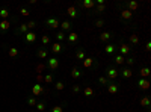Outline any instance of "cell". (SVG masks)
Instances as JSON below:
<instances>
[{
	"mask_svg": "<svg viewBox=\"0 0 151 112\" xmlns=\"http://www.w3.org/2000/svg\"><path fill=\"white\" fill-rule=\"evenodd\" d=\"M70 76L73 77V79H80L82 76H83V73H82V70L79 68V67H73V70H71V73H70Z\"/></svg>",
	"mask_w": 151,
	"mask_h": 112,
	"instance_id": "4fadbf2b",
	"label": "cell"
},
{
	"mask_svg": "<svg viewBox=\"0 0 151 112\" xmlns=\"http://www.w3.org/2000/svg\"><path fill=\"white\" fill-rule=\"evenodd\" d=\"M60 29H62V32H71L73 30V24L68 21V20H65V21H62L60 23V26H59Z\"/></svg>",
	"mask_w": 151,
	"mask_h": 112,
	"instance_id": "ac0fdd59",
	"label": "cell"
},
{
	"mask_svg": "<svg viewBox=\"0 0 151 112\" xmlns=\"http://www.w3.org/2000/svg\"><path fill=\"white\" fill-rule=\"evenodd\" d=\"M136 85H137V88H139V90L147 91V90L150 88V80H148V79H141V77H139V80L136 82Z\"/></svg>",
	"mask_w": 151,
	"mask_h": 112,
	"instance_id": "ba28073f",
	"label": "cell"
},
{
	"mask_svg": "<svg viewBox=\"0 0 151 112\" xmlns=\"http://www.w3.org/2000/svg\"><path fill=\"white\" fill-rule=\"evenodd\" d=\"M8 55H9V58H17L20 55V50L17 47H9L8 48Z\"/></svg>",
	"mask_w": 151,
	"mask_h": 112,
	"instance_id": "83f0119b",
	"label": "cell"
},
{
	"mask_svg": "<svg viewBox=\"0 0 151 112\" xmlns=\"http://www.w3.org/2000/svg\"><path fill=\"white\" fill-rule=\"evenodd\" d=\"M20 14H21L23 17H27L30 12H29V9H26V8H20Z\"/></svg>",
	"mask_w": 151,
	"mask_h": 112,
	"instance_id": "f6af8a7d",
	"label": "cell"
},
{
	"mask_svg": "<svg viewBox=\"0 0 151 112\" xmlns=\"http://www.w3.org/2000/svg\"><path fill=\"white\" fill-rule=\"evenodd\" d=\"M45 26H47L48 29H55V30H58V27L60 26V21H59L56 17H48V18L45 20Z\"/></svg>",
	"mask_w": 151,
	"mask_h": 112,
	"instance_id": "7a4b0ae2",
	"label": "cell"
},
{
	"mask_svg": "<svg viewBox=\"0 0 151 112\" xmlns=\"http://www.w3.org/2000/svg\"><path fill=\"white\" fill-rule=\"evenodd\" d=\"M137 8H139V3H137V2H134V0H130V2H125V9H127V11H130V12L136 11Z\"/></svg>",
	"mask_w": 151,
	"mask_h": 112,
	"instance_id": "2e32d148",
	"label": "cell"
},
{
	"mask_svg": "<svg viewBox=\"0 0 151 112\" xmlns=\"http://www.w3.org/2000/svg\"><path fill=\"white\" fill-rule=\"evenodd\" d=\"M41 43H42V46L50 44V36H48V35H42V36H41Z\"/></svg>",
	"mask_w": 151,
	"mask_h": 112,
	"instance_id": "7bdbcfd3",
	"label": "cell"
},
{
	"mask_svg": "<svg viewBox=\"0 0 151 112\" xmlns=\"http://www.w3.org/2000/svg\"><path fill=\"white\" fill-rule=\"evenodd\" d=\"M113 62H115L116 65H122L124 62H125V58H124L122 55H116L115 58H113Z\"/></svg>",
	"mask_w": 151,
	"mask_h": 112,
	"instance_id": "1f68e13d",
	"label": "cell"
},
{
	"mask_svg": "<svg viewBox=\"0 0 151 112\" xmlns=\"http://www.w3.org/2000/svg\"><path fill=\"white\" fill-rule=\"evenodd\" d=\"M67 38V35H65V32H62V30H58V33H56V40H58V43H62Z\"/></svg>",
	"mask_w": 151,
	"mask_h": 112,
	"instance_id": "836d02e7",
	"label": "cell"
},
{
	"mask_svg": "<svg viewBox=\"0 0 151 112\" xmlns=\"http://www.w3.org/2000/svg\"><path fill=\"white\" fill-rule=\"evenodd\" d=\"M67 14L70 15L71 20H76V18H77V8H76V6H68Z\"/></svg>",
	"mask_w": 151,
	"mask_h": 112,
	"instance_id": "7402d4cb",
	"label": "cell"
},
{
	"mask_svg": "<svg viewBox=\"0 0 151 112\" xmlns=\"http://www.w3.org/2000/svg\"><path fill=\"white\" fill-rule=\"evenodd\" d=\"M44 67H45L44 64H40V65H38V67H36V71H38V73H40V74H41V71L44 70Z\"/></svg>",
	"mask_w": 151,
	"mask_h": 112,
	"instance_id": "bcb514c9",
	"label": "cell"
},
{
	"mask_svg": "<svg viewBox=\"0 0 151 112\" xmlns=\"http://www.w3.org/2000/svg\"><path fill=\"white\" fill-rule=\"evenodd\" d=\"M130 44L132 46H137V44H139V36H137L136 33H132L130 35Z\"/></svg>",
	"mask_w": 151,
	"mask_h": 112,
	"instance_id": "d6a6232c",
	"label": "cell"
},
{
	"mask_svg": "<svg viewBox=\"0 0 151 112\" xmlns=\"http://www.w3.org/2000/svg\"><path fill=\"white\" fill-rule=\"evenodd\" d=\"M118 91H119V83L110 82V83L107 85V92H109L110 95H115V94H118Z\"/></svg>",
	"mask_w": 151,
	"mask_h": 112,
	"instance_id": "52a82bcc",
	"label": "cell"
},
{
	"mask_svg": "<svg viewBox=\"0 0 151 112\" xmlns=\"http://www.w3.org/2000/svg\"><path fill=\"white\" fill-rule=\"evenodd\" d=\"M79 6H83L85 9H92V8H95V2L94 0H83V2L79 3Z\"/></svg>",
	"mask_w": 151,
	"mask_h": 112,
	"instance_id": "ffe728a7",
	"label": "cell"
},
{
	"mask_svg": "<svg viewBox=\"0 0 151 112\" xmlns=\"http://www.w3.org/2000/svg\"><path fill=\"white\" fill-rule=\"evenodd\" d=\"M24 41H26V44H32L36 41V33L33 30H29L26 35H24Z\"/></svg>",
	"mask_w": 151,
	"mask_h": 112,
	"instance_id": "9c48e42d",
	"label": "cell"
},
{
	"mask_svg": "<svg viewBox=\"0 0 151 112\" xmlns=\"http://www.w3.org/2000/svg\"><path fill=\"white\" fill-rule=\"evenodd\" d=\"M9 14H11V12H9L8 8H2V9H0V18H2V20H9Z\"/></svg>",
	"mask_w": 151,
	"mask_h": 112,
	"instance_id": "f1b7e54d",
	"label": "cell"
},
{
	"mask_svg": "<svg viewBox=\"0 0 151 112\" xmlns=\"http://www.w3.org/2000/svg\"><path fill=\"white\" fill-rule=\"evenodd\" d=\"M121 18L125 20V21H130V20L133 18V12H130V11H127V9H122V11H121Z\"/></svg>",
	"mask_w": 151,
	"mask_h": 112,
	"instance_id": "d4e9b609",
	"label": "cell"
},
{
	"mask_svg": "<svg viewBox=\"0 0 151 112\" xmlns=\"http://www.w3.org/2000/svg\"><path fill=\"white\" fill-rule=\"evenodd\" d=\"M74 58L77 59V61H80V62H82V61H83V59L86 58V52L83 50L82 47H79L77 50H76V53H74Z\"/></svg>",
	"mask_w": 151,
	"mask_h": 112,
	"instance_id": "e0dca14e",
	"label": "cell"
},
{
	"mask_svg": "<svg viewBox=\"0 0 151 112\" xmlns=\"http://www.w3.org/2000/svg\"><path fill=\"white\" fill-rule=\"evenodd\" d=\"M44 83H53L55 82V77H53V73H48V74H44V79H42Z\"/></svg>",
	"mask_w": 151,
	"mask_h": 112,
	"instance_id": "4dcf8cb0",
	"label": "cell"
},
{
	"mask_svg": "<svg viewBox=\"0 0 151 112\" xmlns=\"http://www.w3.org/2000/svg\"><path fill=\"white\" fill-rule=\"evenodd\" d=\"M35 109H36L38 112H44V111L47 109V103H45L44 100H41V102H38V103H36V106H35Z\"/></svg>",
	"mask_w": 151,
	"mask_h": 112,
	"instance_id": "f546056e",
	"label": "cell"
},
{
	"mask_svg": "<svg viewBox=\"0 0 151 112\" xmlns=\"http://www.w3.org/2000/svg\"><path fill=\"white\" fill-rule=\"evenodd\" d=\"M119 76H122L124 79H132V76H133V71H132V68H129V67L121 68V70H119Z\"/></svg>",
	"mask_w": 151,
	"mask_h": 112,
	"instance_id": "8fae6325",
	"label": "cell"
},
{
	"mask_svg": "<svg viewBox=\"0 0 151 112\" xmlns=\"http://www.w3.org/2000/svg\"><path fill=\"white\" fill-rule=\"evenodd\" d=\"M150 74H151V71H150L148 67H141V70H139V76H141V79H147Z\"/></svg>",
	"mask_w": 151,
	"mask_h": 112,
	"instance_id": "484cf974",
	"label": "cell"
},
{
	"mask_svg": "<svg viewBox=\"0 0 151 112\" xmlns=\"http://www.w3.org/2000/svg\"><path fill=\"white\" fill-rule=\"evenodd\" d=\"M71 91H73V94H80V92H82V85H79V83L73 85Z\"/></svg>",
	"mask_w": 151,
	"mask_h": 112,
	"instance_id": "8d00e7d4",
	"label": "cell"
},
{
	"mask_svg": "<svg viewBox=\"0 0 151 112\" xmlns=\"http://www.w3.org/2000/svg\"><path fill=\"white\" fill-rule=\"evenodd\" d=\"M95 27H103L104 24H106V20L104 18H98V20H95Z\"/></svg>",
	"mask_w": 151,
	"mask_h": 112,
	"instance_id": "60d3db41",
	"label": "cell"
},
{
	"mask_svg": "<svg viewBox=\"0 0 151 112\" xmlns=\"http://www.w3.org/2000/svg\"><path fill=\"white\" fill-rule=\"evenodd\" d=\"M106 77H107L110 82L116 80V79L119 77V70L115 68V67H107V68H106Z\"/></svg>",
	"mask_w": 151,
	"mask_h": 112,
	"instance_id": "6da1fadb",
	"label": "cell"
},
{
	"mask_svg": "<svg viewBox=\"0 0 151 112\" xmlns=\"http://www.w3.org/2000/svg\"><path fill=\"white\" fill-rule=\"evenodd\" d=\"M36 58L38 59H48V50L44 48V47L38 48V50H36Z\"/></svg>",
	"mask_w": 151,
	"mask_h": 112,
	"instance_id": "5bb4252c",
	"label": "cell"
},
{
	"mask_svg": "<svg viewBox=\"0 0 151 112\" xmlns=\"http://www.w3.org/2000/svg\"><path fill=\"white\" fill-rule=\"evenodd\" d=\"M50 112H64V106H62V105H59V106H55V108H52V109H50Z\"/></svg>",
	"mask_w": 151,
	"mask_h": 112,
	"instance_id": "ee69618b",
	"label": "cell"
},
{
	"mask_svg": "<svg viewBox=\"0 0 151 112\" xmlns=\"http://www.w3.org/2000/svg\"><path fill=\"white\" fill-rule=\"evenodd\" d=\"M36 103H38V98H36V97H33V95H32V97H27V105H29V106L35 108Z\"/></svg>",
	"mask_w": 151,
	"mask_h": 112,
	"instance_id": "d590c367",
	"label": "cell"
},
{
	"mask_svg": "<svg viewBox=\"0 0 151 112\" xmlns=\"http://www.w3.org/2000/svg\"><path fill=\"white\" fill-rule=\"evenodd\" d=\"M116 48H118V44L116 43H107L106 44V48H104V53L106 55H112V53H115Z\"/></svg>",
	"mask_w": 151,
	"mask_h": 112,
	"instance_id": "30bf717a",
	"label": "cell"
},
{
	"mask_svg": "<svg viewBox=\"0 0 151 112\" xmlns=\"http://www.w3.org/2000/svg\"><path fill=\"white\" fill-rule=\"evenodd\" d=\"M95 12L97 14H103V12L106 11V5H95Z\"/></svg>",
	"mask_w": 151,
	"mask_h": 112,
	"instance_id": "74e56055",
	"label": "cell"
},
{
	"mask_svg": "<svg viewBox=\"0 0 151 112\" xmlns=\"http://www.w3.org/2000/svg\"><path fill=\"white\" fill-rule=\"evenodd\" d=\"M145 50H147V52L151 50V43H150V41H147V44H145Z\"/></svg>",
	"mask_w": 151,
	"mask_h": 112,
	"instance_id": "c3c4849f",
	"label": "cell"
},
{
	"mask_svg": "<svg viewBox=\"0 0 151 112\" xmlns=\"http://www.w3.org/2000/svg\"><path fill=\"white\" fill-rule=\"evenodd\" d=\"M32 94H33V97H40V95L47 94V90H44V86L41 83H35L32 86Z\"/></svg>",
	"mask_w": 151,
	"mask_h": 112,
	"instance_id": "3957f363",
	"label": "cell"
},
{
	"mask_svg": "<svg viewBox=\"0 0 151 112\" xmlns=\"http://www.w3.org/2000/svg\"><path fill=\"white\" fill-rule=\"evenodd\" d=\"M94 64H95V59H94V58H88V56H86V58L82 61V65H83L85 68H91Z\"/></svg>",
	"mask_w": 151,
	"mask_h": 112,
	"instance_id": "44dd1931",
	"label": "cell"
},
{
	"mask_svg": "<svg viewBox=\"0 0 151 112\" xmlns=\"http://www.w3.org/2000/svg\"><path fill=\"white\" fill-rule=\"evenodd\" d=\"M118 48H119V55H130L132 53V46L130 44H127V43H119V46H118Z\"/></svg>",
	"mask_w": 151,
	"mask_h": 112,
	"instance_id": "5b68a950",
	"label": "cell"
},
{
	"mask_svg": "<svg viewBox=\"0 0 151 112\" xmlns=\"http://www.w3.org/2000/svg\"><path fill=\"white\" fill-rule=\"evenodd\" d=\"M98 83L103 85V86H107V85L110 83V80H109L106 76H100V77H98Z\"/></svg>",
	"mask_w": 151,
	"mask_h": 112,
	"instance_id": "e575fe53",
	"label": "cell"
},
{
	"mask_svg": "<svg viewBox=\"0 0 151 112\" xmlns=\"http://www.w3.org/2000/svg\"><path fill=\"white\" fill-rule=\"evenodd\" d=\"M67 50V48H65V46H62L60 43H53L52 44V52L55 53V55H59V53H62V52H65Z\"/></svg>",
	"mask_w": 151,
	"mask_h": 112,
	"instance_id": "8992f818",
	"label": "cell"
},
{
	"mask_svg": "<svg viewBox=\"0 0 151 112\" xmlns=\"http://www.w3.org/2000/svg\"><path fill=\"white\" fill-rule=\"evenodd\" d=\"M11 27V21L9 20H2L0 21V33H5Z\"/></svg>",
	"mask_w": 151,
	"mask_h": 112,
	"instance_id": "d6986e66",
	"label": "cell"
},
{
	"mask_svg": "<svg viewBox=\"0 0 151 112\" xmlns=\"http://www.w3.org/2000/svg\"><path fill=\"white\" fill-rule=\"evenodd\" d=\"M139 105L142 106V108H150L151 106V98H150V95H145V97H142L141 100H139Z\"/></svg>",
	"mask_w": 151,
	"mask_h": 112,
	"instance_id": "cb8c5ba5",
	"label": "cell"
},
{
	"mask_svg": "<svg viewBox=\"0 0 151 112\" xmlns=\"http://www.w3.org/2000/svg\"><path fill=\"white\" fill-rule=\"evenodd\" d=\"M42 79H44V76H42V74H38V76H36V80H38V83H41V82H42Z\"/></svg>",
	"mask_w": 151,
	"mask_h": 112,
	"instance_id": "7dc6e473",
	"label": "cell"
},
{
	"mask_svg": "<svg viewBox=\"0 0 151 112\" xmlns=\"http://www.w3.org/2000/svg\"><path fill=\"white\" fill-rule=\"evenodd\" d=\"M27 32H29L27 26H26V24H23V23H21L20 26H18V27L15 29V33H18V35H20V33H21V35H26Z\"/></svg>",
	"mask_w": 151,
	"mask_h": 112,
	"instance_id": "4316f807",
	"label": "cell"
},
{
	"mask_svg": "<svg viewBox=\"0 0 151 112\" xmlns=\"http://www.w3.org/2000/svg\"><path fill=\"white\" fill-rule=\"evenodd\" d=\"M134 62H136V59H134L133 56H129L127 59H125V64H127L129 68H132V65H134Z\"/></svg>",
	"mask_w": 151,
	"mask_h": 112,
	"instance_id": "ab89813d",
	"label": "cell"
},
{
	"mask_svg": "<svg viewBox=\"0 0 151 112\" xmlns=\"http://www.w3.org/2000/svg\"><path fill=\"white\" fill-rule=\"evenodd\" d=\"M26 26H27L29 30H33V29L36 27V21H35V20H30L29 23H26Z\"/></svg>",
	"mask_w": 151,
	"mask_h": 112,
	"instance_id": "b9f144b4",
	"label": "cell"
},
{
	"mask_svg": "<svg viewBox=\"0 0 151 112\" xmlns=\"http://www.w3.org/2000/svg\"><path fill=\"white\" fill-rule=\"evenodd\" d=\"M67 41H68V44H76L79 41V35L76 33V32H68V35H67Z\"/></svg>",
	"mask_w": 151,
	"mask_h": 112,
	"instance_id": "7c38bea8",
	"label": "cell"
},
{
	"mask_svg": "<svg viewBox=\"0 0 151 112\" xmlns=\"http://www.w3.org/2000/svg\"><path fill=\"white\" fill-rule=\"evenodd\" d=\"M47 67L52 70V71H56L59 68V59L56 56H52V58H48L47 59Z\"/></svg>",
	"mask_w": 151,
	"mask_h": 112,
	"instance_id": "277c9868",
	"label": "cell"
},
{
	"mask_svg": "<svg viewBox=\"0 0 151 112\" xmlns=\"http://www.w3.org/2000/svg\"><path fill=\"white\" fill-rule=\"evenodd\" d=\"M113 38V35H112V32H101V33H100V41H101V43H109L110 40Z\"/></svg>",
	"mask_w": 151,
	"mask_h": 112,
	"instance_id": "9a60e30c",
	"label": "cell"
},
{
	"mask_svg": "<svg viewBox=\"0 0 151 112\" xmlns=\"http://www.w3.org/2000/svg\"><path fill=\"white\" fill-rule=\"evenodd\" d=\"M83 95H85V97H88V98H91V97H94V95H95V91L91 88L89 85H86L85 88H83Z\"/></svg>",
	"mask_w": 151,
	"mask_h": 112,
	"instance_id": "603a6c76",
	"label": "cell"
},
{
	"mask_svg": "<svg viewBox=\"0 0 151 112\" xmlns=\"http://www.w3.org/2000/svg\"><path fill=\"white\" fill-rule=\"evenodd\" d=\"M64 88H65V83L62 82V80H59V82L55 83V90H56V91H62Z\"/></svg>",
	"mask_w": 151,
	"mask_h": 112,
	"instance_id": "f35d334b",
	"label": "cell"
}]
</instances>
